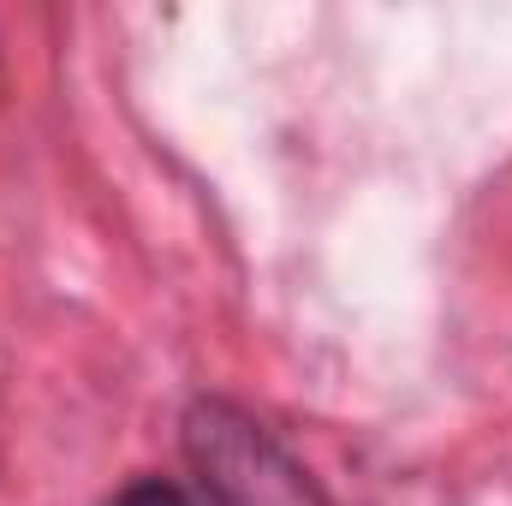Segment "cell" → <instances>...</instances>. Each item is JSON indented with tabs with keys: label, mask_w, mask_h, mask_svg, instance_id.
Listing matches in <instances>:
<instances>
[{
	"label": "cell",
	"mask_w": 512,
	"mask_h": 506,
	"mask_svg": "<svg viewBox=\"0 0 512 506\" xmlns=\"http://www.w3.org/2000/svg\"><path fill=\"white\" fill-rule=\"evenodd\" d=\"M185 459L215 506H328L310 471L227 399H197L185 411Z\"/></svg>",
	"instance_id": "obj_1"
},
{
	"label": "cell",
	"mask_w": 512,
	"mask_h": 506,
	"mask_svg": "<svg viewBox=\"0 0 512 506\" xmlns=\"http://www.w3.org/2000/svg\"><path fill=\"white\" fill-rule=\"evenodd\" d=\"M114 506H191L185 501V489L179 483H161V477H143V483H131L114 495Z\"/></svg>",
	"instance_id": "obj_2"
}]
</instances>
